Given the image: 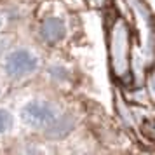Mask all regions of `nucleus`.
<instances>
[{"label": "nucleus", "mask_w": 155, "mask_h": 155, "mask_svg": "<svg viewBox=\"0 0 155 155\" xmlns=\"http://www.w3.org/2000/svg\"><path fill=\"white\" fill-rule=\"evenodd\" d=\"M14 126V117L7 108H0V134L11 133V129Z\"/></svg>", "instance_id": "nucleus-6"}, {"label": "nucleus", "mask_w": 155, "mask_h": 155, "mask_svg": "<svg viewBox=\"0 0 155 155\" xmlns=\"http://www.w3.org/2000/svg\"><path fill=\"white\" fill-rule=\"evenodd\" d=\"M131 35L124 19H117L110 31V59L115 75L120 78L131 73Z\"/></svg>", "instance_id": "nucleus-1"}, {"label": "nucleus", "mask_w": 155, "mask_h": 155, "mask_svg": "<svg viewBox=\"0 0 155 155\" xmlns=\"http://www.w3.org/2000/svg\"><path fill=\"white\" fill-rule=\"evenodd\" d=\"M0 28H2V21H0Z\"/></svg>", "instance_id": "nucleus-8"}, {"label": "nucleus", "mask_w": 155, "mask_h": 155, "mask_svg": "<svg viewBox=\"0 0 155 155\" xmlns=\"http://www.w3.org/2000/svg\"><path fill=\"white\" fill-rule=\"evenodd\" d=\"M38 33H40V38H42L45 44H51V45H56L58 42H61L66 35V26H64V21L59 19V18H47L44 19L40 28H38Z\"/></svg>", "instance_id": "nucleus-4"}, {"label": "nucleus", "mask_w": 155, "mask_h": 155, "mask_svg": "<svg viewBox=\"0 0 155 155\" xmlns=\"http://www.w3.org/2000/svg\"><path fill=\"white\" fill-rule=\"evenodd\" d=\"M40 68V58L28 47H16L4 59V73L11 80H23L31 77Z\"/></svg>", "instance_id": "nucleus-3"}, {"label": "nucleus", "mask_w": 155, "mask_h": 155, "mask_svg": "<svg viewBox=\"0 0 155 155\" xmlns=\"http://www.w3.org/2000/svg\"><path fill=\"white\" fill-rule=\"evenodd\" d=\"M73 126H75V122H73V119H71L70 115L61 113V115L54 120V124L51 127H47L44 133L47 134V138H51V140H63L66 134L71 133Z\"/></svg>", "instance_id": "nucleus-5"}, {"label": "nucleus", "mask_w": 155, "mask_h": 155, "mask_svg": "<svg viewBox=\"0 0 155 155\" xmlns=\"http://www.w3.org/2000/svg\"><path fill=\"white\" fill-rule=\"evenodd\" d=\"M92 5H96V7H101V5H105V2L106 0H89Z\"/></svg>", "instance_id": "nucleus-7"}, {"label": "nucleus", "mask_w": 155, "mask_h": 155, "mask_svg": "<svg viewBox=\"0 0 155 155\" xmlns=\"http://www.w3.org/2000/svg\"><path fill=\"white\" fill-rule=\"evenodd\" d=\"M59 115H61V110L56 103L44 98H37L30 99L28 103L23 105L21 112H19V119L28 129L45 131L47 127L54 124V120Z\"/></svg>", "instance_id": "nucleus-2"}]
</instances>
